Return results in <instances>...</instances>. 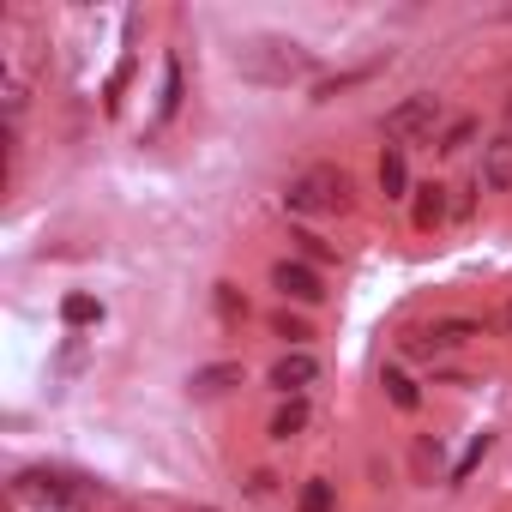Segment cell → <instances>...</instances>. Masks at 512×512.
I'll use <instances>...</instances> for the list:
<instances>
[{
    "label": "cell",
    "instance_id": "1",
    "mask_svg": "<svg viewBox=\"0 0 512 512\" xmlns=\"http://www.w3.org/2000/svg\"><path fill=\"white\" fill-rule=\"evenodd\" d=\"M235 67H241V79H253V85H290V79H302V73L314 67V55H308L296 37H247V43L235 49Z\"/></svg>",
    "mask_w": 512,
    "mask_h": 512
},
{
    "label": "cell",
    "instance_id": "2",
    "mask_svg": "<svg viewBox=\"0 0 512 512\" xmlns=\"http://www.w3.org/2000/svg\"><path fill=\"white\" fill-rule=\"evenodd\" d=\"M344 199H350V181H344V169H332V163H314V169H302V175L284 187V205H290L296 217L344 211Z\"/></svg>",
    "mask_w": 512,
    "mask_h": 512
},
{
    "label": "cell",
    "instance_id": "3",
    "mask_svg": "<svg viewBox=\"0 0 512 512\" xmlns=\"http://www.w3.org/2000/svg\"><path fill=\"white\" fill-rule=\"evenodd\" d=\"M434 127H440V97H428V91H416V97H404L392 115H386V139H434Z\"/></svg>",
    "mask_w": 512,
    "mask_h": 512
},
{
    "label": "cell",
    "instance_id": "4",
    "mask_svg": "<svg viewBox=\"0 0 512 512\" xmlns=\"http://www.w3.org/2000/svg\"><path fill=\"white\" fill-rule=\"evenodd\" d=\"M470 338H482V326L476 320H440V326H428V332H410L404 338V350L410 356H446V350H458V344H470Z\"/></svg>",
    "mask_w": 512,
    "mask_h": 512
},
{
    "label": "cell",
    "instance_id": "5",
    "mask_svg": "<svg viewBox=\"0 0 512 512\" xmlns=\"http://www.w3.org/2000/svg\"><path fill=\"white\" fill-rule=\"evenodd\" d=\"M314 380H320V362H314L308 350H284V356L272 362V386H278L284 398H302Z\"/></svg>",
    "mask_w": 512,
    "mask_h": 512
},
{
    "label": "cell",
    "instance_id": "6",
    "mask_svg": "<svg viewBox=\"0 0 512 512\" xmlns=\"http://www.w3.org/2000/svg\"><path fill=\"white\" fill-rule=\"evenodd\" d=\"M272 284H278L290 302H320V296H326L320 272H314V266H302V260H278V266H272Z\"/></svg>",
    "mask_w": 512,
    "mask_h": 512
},
{
    "label": "cell",
    "instance_id": "7",
    "mask_svg": "<svg viewBox=\"0 0 512 512\" xmlns=\"http://www.w3.org/2000/svg\"><path fill=\"white\" fill-rule=\"evenodd\" d=\"M19 494H25V500H43V506L79 500V488H67V476H55V470H25V476H19Z\"/></svg>",
    "mask_w": 512,
    "mask_h": 512
},
{
    "label": "cell",
    "instance_id": "8",
    "mask_svg": "<svg viewBox=\"0 0 512 512\" xmlns=\"http://www.w3.org/2000/svg\"><path fill=\"white\" fill-rule=\"evenodd\" d=\"M488 193H506L512 187V133H500L494 145H482V175H476Z\"/></svg>",
    "mask_w": 512,
    "mask_h": 512
},
{
    "label": "cell",
    "instance_id": "9",
    "mask_svg": "<svg viewBox=\"0 0 512 512\" xmlns=\"http://www.w3.org/2000/svg\"><path fill=\"white\" fill-rule=\"evenodd\" d=\"M199 398H211V392H229V386H241V362H211V368H193V380H187Z\"/></svg>",
    "mask_w": 512,
    "mask_h": 512
},
{
    "label": "cell",
    "instance_id": "10",
    "mask_svg": "<svg viewBox=\"0 0 512 512\" xmlns=\"http://www.w3.org/2000/svg\"><path fill=\"white\" fill-rule=\"evenodd\" d=\"M404 187H410L404 145H386V157H380V193H386V199H404Z\"/></svg>",
    "mask_w": 512,
    "mask_h": 512
},
{
    "label": "cell",
    "instance_id": "11",
    "mask_svg": "<svg viewBox=\"0 0 512 512\" xmlns=\"http://www.w3.org/2000/svg\"><path fill=\"white\" fill-rule=\"evenodd\" d=\"M308 428V404L302 398H284L278 410H272V440H296Z\"/></svg>",
    "mask_w": 512,
    "mask_h": 512
},
{
    "label": "cell",
    "instance_id": "12",
    "mask_svg": "<svg viewBox=\"0 0 512 512\" xmlns=\"http://www.w3.org/2000/svg\"><path fill=\"white\" fill-rule=\"evenodd\" d=\"M440 223H446V187L428 181V187L416 193V229H440Z\"/></svg>",
    "mask_w": 512,
    "mask_h": 512
},
{
    "label": "cell",
    "instance_id": "13",
    "mask_svg": "<svg viewBox=\"0 0 512 512\" xmlns=\"http://www.w3.org/2000/svg\"><path fill=\"white\" fill-rule=\"evenodd\" d=\"M380 386H386V398H392L398 410H416V404H422V392H416V380H410L404 368H386V380H380Z\"/></svg>",
    "mask_w": 512,
    "mask_h": 512
},
{
    "label": "cell",
    "instance_id": "14",
    "mask_svg": "<svg viewBox=\"0 0 512 512\" xmlns=\"http://www.w3.org/2000/svg\"><path fill=\"white\" fill-rule=\"evenodd\" d=\"M61 320H67V326H97V320H103V302H97V296H67V302H61Z\"/></svg>",
    "mask_w": 512,
    "mask_h": 512
},
{
    "label": "cell",
    "instance_id": "15",
    "mask_svg": "<svg viewBox=\"0 0 512 512\" xmlns=\"http://www.w3.org/2000/svg\"><path fill=\"white\" fill-rule=\"evenodd\" d=\"M332 506H338L332 482H302V494H296V512H332Z\"/></svg>",
    "mask_w": 512,
    "mask_h": 512
},
{
    "label": "cell",
    "instance_id": "16",
    "mask_svg": "<svg viewBox=\"0 0 512 512\" xmlns=\"http://www.w3.org/2000/svg\"><path fill=\"white\" fill-rule=\"evenodd\" d=\"M470 139H476V121H470V115H464V121H452V127H446V133H440V151H446V157H452V151H464V145H470Z\"/></svg>",
    "mask_w": 512,
    "mask_h": 512
},
{
    "label": "cell",
    "instance_id": "17",
    "mask_svg": "<svg viewBox=\"0 0 512 512\" xmlns=\"http://www.w3.org/2000/svg\"><path fill=\"white\" fill-rule=\"evenodd\" d=\"M482 458H488V434H476V440H470V446H464V458H458V464H452V482H464V476H470V470H476V464H482Z\"/></svg>",
    "mask_w": 512,
    "mask_h": 512
},
{
    "label": "cell",
    "instance_id": "18",
    "mask_svg": "<svg viewBox=\"0 0 512 512\" xmlns=\"http://www.w3.org/2000/svg\"><path fill=\"white\" fill-rule=\"evenodd\" d=\"M272 332H278L284 344H302V338H314V332H308V320H296V314H272Z\"/></svg>",
    "mask_w": 512,
    "mask_h": 512
},
{
    "label": "cell",
    "instance_id": "19",
    "mask_svg": "<svg viewBox=\"0 0 512 512\" xmlns=\"http://www.w3.org/2000/svg\"><path fill=\"white\" fill-rule=\"evenodd\" d=\"M175 103H181V67L169 61V67H163V103H157V109H163V115H175Z\"/></svg>",
    "mask_w": 512,
    "mask_h": 512
},
{
    "label": "cell",
    "instance_id": "20",
    "mask_svg": "<svg viewBox=\"0 0 512 512\" xmlns=\"http://www.w3.org/2000/svg\"><path fill=\"white\" fill-rule=\"evenodd\" d=\"M217 308H223V320H241L247 314V302L235 296V284H217Z\"/></svg>",
    "mask_w": 512,
    "mask_h": 512
},
{
    "label": "cell",
    "instance_id": "21",
    "mask_svg": "<svg viewBox=\"0 0 512 512\" xmlns=\"http://www.w3.org/2000/svg\"><path fill=\"white\" fill-rule=\"evenodd\" d=\"M296 241H302V253H308V260H314V266H326V260H332V247H326L320 235H296Z\"/></svg>",
    "mask_w": 512,
    "mask_h": 512
},
{
    "label": "cell",
    "instance_id": "22",
    "mask_svg": "<svg viewBox=\"0 0 512 512\" xmlns=\"http://www.w3.org/2000/svg\"><path fill=\"white\" fill-rule=\"evenodd\" d=\"M506 332H512V302H506Z\"/></svg>",
    "mask_w": 512,
    "mask_h": 512
},
{
    "label": "cell",
    "instance_id": "23",
    "mask_svg": "<svg viewBox=\"0 0 512 512\" xmlns=\"http://www.w3.org/2000/svg\"><path fill=\"white\" fill-rule=\"evenodd\" d=\"M506 127H512V97H506Z\"/></svg>",
    "mask_w": 512,
    "mask_h": 512
},
{
    "label": "cell",
    "instance_id": "24",
    "mask_svg": "<svg viewBox=\"0 0 512 512\" xmlns=\"http://www.w3.org/2000/svg\"><path fill=\"white\" fill-rule=\"evenodd\" d=\"M199 512H211V506H199Z\"/></svg>",
    "mask_w": 512,
    "mask_h": 512
}]
</instances>
